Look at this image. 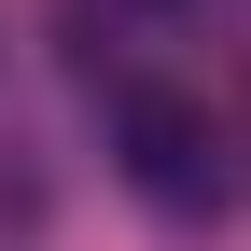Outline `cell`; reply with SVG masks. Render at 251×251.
<instances>
[{"mask_svg":"<svg viewBox=\"0 0 251 251\" xmlns=\"http://www.w3.org/2000/svg\"><path fill=\"white\" fill-rule=\"evenodd\" d=\"M140 14H168V0H140Z\"/></svg>","mask_w":251,"mask_h":251,"instance_id":"2","label":"cell"},{"mask_svg":"<svg viewBox=\"0 0 251 251\" xmlns=\"http://www.w3.org/2000/svg\"><path fill=\"white\" fill-rule=\"evenodd\" d=\"M112 153H126V181H140L168 224H209V209H224V126H209V98H181V84H126Z\"/></svg>","mask_w":251,"mask_h":251,"instance_id":"1","label":"cell"}]
</instances>
